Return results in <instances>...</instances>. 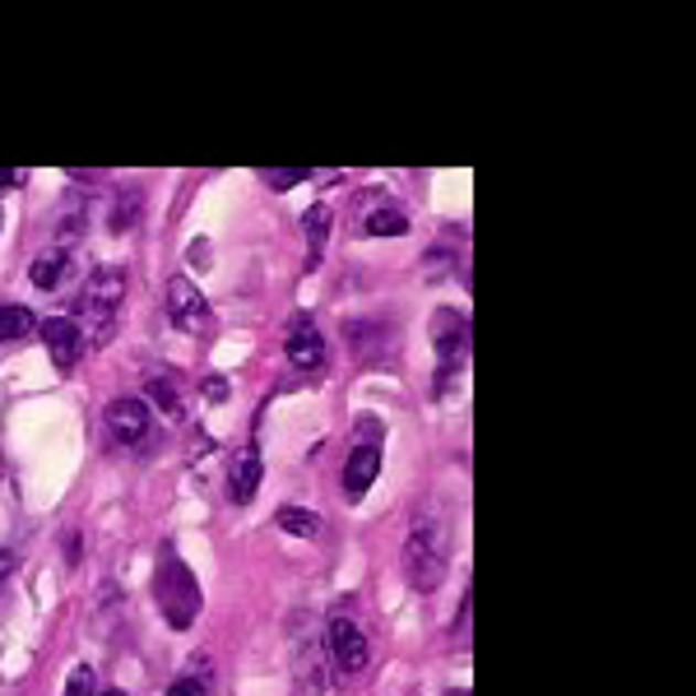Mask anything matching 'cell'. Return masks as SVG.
<instances>
[{"label":"cell","mask_w":696,"mask_h":696,"mask_svg":"<svg viewBox=\"0 0 696 696\" xmlns=\"http://www.w3.org/2000/svg\"><path fill=\"white\" fill-rule=\"evenodd\" d=\"M42 340H47V353H52V363L61 372H71L84 357V330L71 317H52L47 325H42Z\"/></svg>","instance_id":"8992f818"},{"label":"cell","mask_w":696,"mask_h":696,"mask_svg":"<svg viewBox=\"0 0 696 696\" xmlns=\"http://www.w3.org/2000/svg\"><path fill=\"white\" fill-rule=\"evenodd\" d=\"M260 474H265V464H260V446L251 441L246 451H237L233 469H228V502L233 506H246L256 497V488H260Z\"/></svg>","instance_id":"ba28073f"},{"label":"cell","mask_w":696,"mask_h":696,"mask_svg":"<svg viewBox=\"0 0 696 696\" xmlns=\"http://www.w3.org/2000/svg\"><path fill=\"white\" fill-rule=\"evenodd\" d=\"M376 474H381V446H357V451L349 456V464H344L349 497H363V492L376 483Z\"/></svg>","instance_id":"30bf717a"},{"label":"cell","mask_w":696,"mask_h":696,"mask_svg":"<svg viewBox=\"0 0 696 696\" xmlns=\"http://www.w3.org/2000/svg\"><path fill=\"white\" fill-rule=\"evenodd\" d=\"M367 233L372 237H404V233H409V218H404L399 210H372L367 214Z\"/></svg>","instance_id":"9a60e30c"},{"label":"cell","mask_w":696,"mask_h":696,"mask_svg":"<svg viewBox=\"0 0 696 696\" xmlns=\"http://www.w3.org/2000/svg\"><path fill=\"white\" fill-rule=\"evenodd\" d=\"M302 228L311 233V246L321 251V242H325V233H330V205H311V210L302 214Z\"/></svg>","instance_id":"2e32d148"},{"label":"cell","mask_w":696,"mask_h":696,"mask_svg":"<svg viewBox=\"0 0 696 696\" xmlns=\"http://www.w3.org/2000/svg\"><path fill=\"white\" fill-rule=\"evenodd\" d=\"M293 668H298V696H317L321 692V645L317 641H298V655H293Z\"/></svg>","instance_id":"8fae6325"},{"label":"cell","mask_w":696,"mask_h":696,"mask_svg":"<svg viewBox=\"0 0 696 696\" xmlns=\"http://www.w3.org/2000/svg\"><path fill=\"white\" fill-rule=\"evenodd\" d=\"M61 275H65V251H61V246H52V251H42V256L33 260V269H29V279H33L38 288H56V283H61Z\"/></svg>","instance_id":"5bb4252c"},{"label":"cell","mask_w":696,"mask_h":696,"mask_svg":"<svg viewBox=\"0 0 696 696\" xmlns=\"http://www.w3.org/2000/svg\"><path fill=\"white\" fill-rule=\"evenodd\" d=\"M103 696H126V692H103Z\"/></svg>","instance_id":"603a6c76"},{"label":"cell","mask_w":696,"mask_h":696,"mask_svg":"<svg viewBox=\"0 0 696 696\" xmlns=\"http://www.w3.org/2000/svg\"><path fill=\"white\" fill-rule=\"evenodd\" d=\"M168 317L182 334H210L214 330V311H210L205 293H200L186 275L168 279Z\"/></svg>","instance_id":"277c9868"},{"label":"cell","mask_w":696,"mask_h":696,"mask_svg":"<svg viewBox=\"0 0 696 696\" xmlns=\"http://www.w3.org/2000/svg\"><path fill=\"white\" fill-rule=\"evenodd\" d=\"M283 349H288V363H293L298 372H321L325 367V340L311 321H298L293 330H288Z\"/></svg>","instance_id":"52a82bcc"},{"label":"cell","mask_w":696,"mask_h":696,"mask_svg":"<svg viewBox=\"0 0 696 696\" xmlns=\"http://www.w3.org/2000/svg\"><path fill=\"white\" fill-rule=\"evenodd\" d=\"M153 595H159V609L172 627H191L200 613V580L191 576V567L182 557H168L153 576Z\"/></svg>","instance_id":"7a4b0ae2"},{"label":"cell","mask_w":696,"mask_h":696,"mask_svg":"<svg viewBox=\"0 0 696 696\" xmlns=\"http://www.w3.org/2000/svg\"><path fill=\"white\" fill-rule=\"evenodd\" d=\"M275 521H279L283 534H298V538H317L321 534V515L317 511H302V506H283Z\"/></svg>","instance_id":"7c38bea8"},{"label":"cell","mask_w":696,"mask_h":696,"mask_svg":"<svg viewBox=\"0 0 696 696\" xmlns=\"http://www.w3.org/2000/svg\"><path fill=\"white\" fill-rule=\"evenodd\" d=\"M107 422H111V432H117L121 441H140L149 432V409L140 399H111L107 404Z\"/></svg>","instance_id":"9c48e42d"},{"label":"cell","mask_w":696,"mask_h":696,"mask_svg":"<svg viewBox=\"0 0 696 696\" xmlns=\"http://www.w3.org/2000/svg\"><path fill=\"white\" fill-rule=\"evenodd\" d=\"M121 293H126V269L121 265H98L94 275L84 279L79 311H84V321H94V344L107 340L111 317H117V307H121Z\"/></svg>","instance_id":"3957f363"},{"label":"cell","mask_w":696,"mask_h":696,"mask_svg":"<svg viewBox=\"0 0 696 696\" xmlns=\"http://www.w3.org/2000/svg\"><path fill=\"white\" fill-rule=\"evenodd\" d=\"M29 330H33V311L29 307H14V302L0 307V344L29 340Z\"/></svg>","instance_id":"4fadbf2b"},{"label":"cell","mask_w":696,"mask_h":696,"mask_svg":"<svg viewBox=\"0 0 696 696\" xmlns=\"http://www.w3.org/2000/svg\"><path fill=\"white\" fill-rule=\"evenodd\" d=\"M325 645L334 655V668L340 673H363L367 668V636L344 609L330 613V627H325Z\"/></svg>","instance_id":"5b68a950"},{"label":"cell","mask_w":696,"mask_h":696,"mask_svg":"<svg viewBox=\"0 0 696 696\" xmlns=\"http://www.w3.org/2000/svg\"><path fill=\"white\" fill-rule=\"evenodd\" d=\"M446 571H451V534L437 521H418L409 529V544H404V576L418 595H432Z\"/></svg>","instance_id":"6da1fadb"},{"label":"cell","mask_w":696,"mask_h":696,"mask_svg":"<svg viewBox=\"0 0 696 696\" xmlns=\"http://www.w3.org/2000/svg\"><path fill=\"white\" fill-rule=\"evenodd\" d=\"M65 696H94V668H88V664L71 668V683H65Z\"/></svg>","instance_id":"ac0fdd59"},{"label":"cell","mask_w":696,"mask_h":696,"mask_svg":"<svg viewBox=\"0 0 696 696\" xmlns=\"http://www.w3.org/2000/svg\"><path fill=\"white\" fill-rule=\"evenodd\" d=\"M24 182V168H0V186H19Z\"/></svg>","instance_id":"44dd1931"},{"label":"cell","mask_w":696,"mask_h":696,"mask_svg":"<svg viewBox=\"0 0 696 696\" xmlns=\"http://www.w3.org/2000/svg\"><path fill=\"white\" fill-rule=\"evenodd\" d=\"M265 182H269V191H288V186H302V182H307V172H302V168H288V172H265Z\"/></svg>","instance_id":"d6986e66"},{"label":"cell","mask_w":696,"mask_h":696,"mask_svg":"<svg viewBox=\"0 0 696 696\" xmlns=\"http://www.w3.org/2000/svg\"><path fill=\"white\" fill-rule=\"evenodd\" d=\"M10 571H14V553L0 548V580H10Z\"/></svg>","instance_id":"7402d4cb"},{"label":"cell","mask_w":696,"mask_h":696,"mask_svg":"<svg viewBox=\"0 0 696 696\" xmlns=\"http://www.w3.org/2000/svg\"><path fill=\"white\" fill-rule=\"evenodd\" d=\"M168 696H210V692H205V683H200V678H176L168 687Z\"/></svg>","instance_id":"ffe728a7"},{"label":"cell","mask_w":696,"mask_h":696,"mask_svg":"<svg viewBox=\"0 0 696 696\" xmlns=\"http://www.w3.org/2000/svg\"><path fill=\"white\" fill-rule=\"evenodd\" d=\"M149 395L159 399L172 418H182V399H176V390H172V381H168V376H153V381H149Z\"/></svg>","instance_id":"e0dca14e"}]
</instances>
